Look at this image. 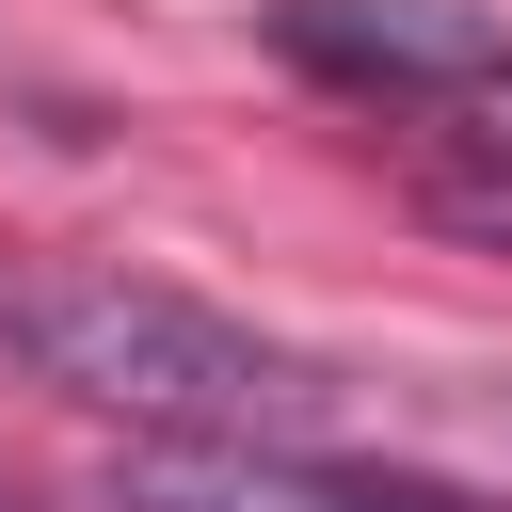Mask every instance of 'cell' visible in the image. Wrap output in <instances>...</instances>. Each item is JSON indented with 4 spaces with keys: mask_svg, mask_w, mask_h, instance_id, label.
Here are the masks:
<instances>
[{
    "mask_svg": "<svg viewBox=\"0 0 512 512\" xmlns=\"http://www.w3.org/2000/svg\"><path fill=\"white\" fill-rule=\"evenodd\" d=\"M0 336L32 352V384L128 416V448H288L320 416V368L272 352L256 320L128 272V256H48L0 288Z\"/></svg>",
    "mask_w": 512,
    "mask_h": 512,
    "instance_id": "1",
    "label": "cell"
},
{
    "mask_svg": "<svg viewBox=\"0 0 512 512\" xmlns=\"http://www.w3.org/2000/svg\"><path fill=\"white\" fill-rule=\"evenodd\" d=\"M256 32H272V64H304L336 96H432V112L512 64L496 0H256Z\"/></svg>",
    "mask_w": 512,
    "mask_h": 512,
    "instance_id": "2",
    "label": "cell"
},
{
    "mask_svg": "<svg viewBox=\"0 0 512 512\" xmlns=\"http://www.w3.org/2000/svg\"><path fill=\"white\" fill-rule=\"evenodd\" d=\"M112 496L128 512H464L432 480H336V464H288V448H128Z\"/></svg>",
    "mask_w": 512,
    "mask_h": 512,
    "instance_id": "3",
    "label": "cell"
},
{
    "mask_svg": "<svg viewBox=\"0 0 512 512\" xmlns=\"http://www.w3.org/2000/svg\"><path fill=\"white\" fill-rule=\"evenodd\" d=\"M416 208H432L448 240H480V256H512V160H432V176H416Z\"/></svg>",
    "mask_w": 512,
    "mask_h": 512,
    "instance_id": "4",
    "label": "cell"
},
{
    "mask_svg": "<svg viewBox=\"0 0 512 512\" xmlns=\"http://www.w3.org/2000/svg\"><path fill=\"white\" fill-rule=\"evenodd\" d=\"M448 128H464L480 160H512V64H496V80H464V96H448Z\"/></svg>",
    "mask_w": 512,
    "mask_h": 512,
    "instance_id": "5",
    "label": "cell"
},
{
    "mask_svg": "<svg viewBox=\"0 0 512 512\" xmlns=\"http://www.w3.org/2000/svg\"><path fill=\"white\" fill-rule=\"evenodd\" d=\"M0 512H16V496H0Z\"/></svg>",
    "mask_w": 512,
    "mask_h": 512,
    "instance_id": "6",
    "label": "cell"
}]
</instances>
